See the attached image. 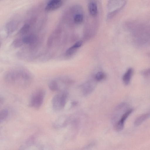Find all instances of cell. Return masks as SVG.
Listing matches in <instances>:
<instances>
[{"label": "cell", "instance_id": "6da1fadb", "mask_svg": "<svg viewBox=\"0 0 150 150\" xmlns=\"http://www.w3.org/2000/svg\"><path fill=\"white\" fill-rule=\"evenodd\" d=\"M34 78L33 74L24 68H17L9 70L4 74V79L7 84L21 88L29 86Z\"/></svg>", "mask_w": 150, "mask_h": 150}, {"label": "cell", "instance_id": "7a4b0ae2", "mask_svg": "<svg viewBox=\"0 0 150 150\" xmlns=\"http://www.w3.org/2000/svg\"><path fill=\"white\" fill-rule=\"evenodd\" d=\"M74 83V81L71 77L62 76L51 79L48 83V86L51 91L60 92L66 91Z\"/></svg>", "mask_w": 150, "mask_h": 150}, {"label": "cell", "instance_id": "3957f363", "mask_svg": "<svg viewBox=\"0 0 150 150\" xmlns=\"http://www.w3.org/2000/svg\"><path fill=\"white\" fill-rule=\"evenodd\" d=\"M69 93L66 91L59 92L53 97L52 104L53 109L55 111H60L64 108L67 103Z\"/></svg>", "mask_w": 150, "mask_h": 150}, {"label": "cell", "instance_id": "277c9868", "mask_svg": "<svg viewBox=\"0 0 150 150\" xmlns=\"http://www.w3.org/2000/svg\"><path fill=\"white\" fill-rule=\"evenodd\" d=\"M46 95V91L42 88L35 91L32 94L29 102L30 107L35 109L39 108L42 106Z\"/></svg>", "mask_w": 150, "mask_h": 150}, {"label": "cell", "instance_id": "5b68a950", "mask_svg": "<svg viewBox=\"0 0 150 150\" xmlns=\"http://www.w3.org/2000/svg\"><path fill=\"white\" fill-rule=\"evenodd\" d=\"M95 86V83L92 80H88L79 87L80 94L83 96H87L92 92Z\"/></svg>", "mask_w": 150, "mask_h": 150}, {"label": "cell", "instance_id": "8992f818", "mask_svg": "<svg viewBox=\"0 0 150 150\" xmlns=\"http://www.w3.org/2000/svg\"><path fill=\"white\" fill-rule=\"evenodd\" d=\"M133 111V109H130L126 111L123 115L120 120L117 123L115 126V129L117 131H120L123 129L125 121Z\"/></svg>", "mask_w": 150, "mask_h": 150}, {"label": "cell", "instance_id": "52a82bcc", "mask_svg": "<svg viewBox=\"0 0 150 150\" xmlns=\"http://www.w3.org/2000/svg\"><path fill=\"white\" fill-rule=\"evenodd\" d=\"M63 4L61 0H52L47 3L45 8L47 11H51L57 9L60 7Z\"/></svg>", "mask_w": 150, "mask_h": 150}, {"label": "cell", "instance_id": "ba28073f", "mask_svg": "<svg viewBox=\"0 0 150 150\" xmlns=\"http://www.w3.org/2000/svg\"><path fill=\"white\" fill-rule=\"evenodd\" d=\"M19 22L15 20H12L8 22L6 25V29L7 33L10 34L14 32L17 28Z\"/></svg>", "mask_w": 150, "mask_h": 150}, {"label": "cell", "instance_id": "9c48e42d", "mask_svg": "<svg viewBox=\"0 0 150 150\" xmlns=\"http://www.w3.org/2000/svg\"><path fill=\"white\" fill-rule=\"evenodd\" d=\"M133 72V69L132 68H129L124 74L122 80L123 83L125 85H127L129 83Z\"/></svg>", "mask_w": 150, "mask_h": 150}, {"label": "cell", "instance_id": "30bf717a", "mask_svg": "<svg viewBox=\"0 0 150 150\" xmlns=\"http://www.w3.org/2000/svg\"><path fill=\"white\" fill-rule=\"evenodd\" d=\"M89 11L90 14L93 16H96L98 13V10L96 3L94 1L89 3L88 6Z\"/></svg>", "mask_w": 150, "mask_h": 150}, {"label": "cell", "instance_id": "8fae6325", "mask_svg": "<svg viewBox=\"0 0 150 150\" xmlns=\"http://www.w3.org/2000/svg\"><path fill=\"white\" fill-rule=\"evenodd\" d=\"M149 113L145 114L140 115L135 120L134 122V125L136 126L140 125L145 120L149 118Z\"/></svg>", "mask_w": 150, "mask_h": 150}, {"label": "cell", "instance_id": "7c38bea8", "mask_svg": "<svg viewBox=\"0 0 150 150\" xmlns=\"http://www.w3.org/2000/svg\"><path fill=\"white\" fill-rule=\"evenodd\" d=\"M22 39L23 43L30 44L35 42L36 40V38L35 36L30 35L24 37Z\"/></svg>", "mask_w": 150, "mask_h": 150}, {"label": "cell", "instance_id": "4fadbf2b", "mask_svg": "<svg viewBox=\"0 0 150 150\" xmlns=\"http://www.w3.org/2000/svg\"><path fill=\"white\" fill-rule=\"evenodd\" d=\"M105 74L102 71L98 72L96 74L94 79L95 80L97 81H102L105 79L106 77Z\"/></svg>", "mask_w": 150, "mask_h": 150}, {"label": "cell", "instance_id": "5bb4252c", "mask_svg": "<svg viewBox=\"0 0 150 150\" xmlns=\"http://www.w3.org/2000/svg\"><path fill=\"white\" fill-rule=\"evenodd\" d=\"M29 28V25L27 23L25 24L20 29L19 33L21 35L26 34L28 31Z\"/></svg>", "mask_w": 150, "mask_h": 150}, {"label": "cell", "instance_id": "9a60e30c", "mask_svg": "<svg viewBox=\"0 0 150 150\" xmlns=\"http://www.w3.org/2000/svg\"><path fill=\"white\" fill-rule=\"evenodd\" d=\"M23 43L22 39L17 38L15 39L13 42L12 45L15 48H18L21 46Z\"/></svg>", "mask_w": 150, "mask_h": 150}, {"label": "cell", "instance_id": "2e32d148", "mask_svg": "<svg viewBox=\"0 0 150 150\" xmlns=\"http://www.w3.org/2000/svg\"><path fill=\"white\" fill-rule=\"evenodd\" d=\"M83 20V16L80 14L75 15L74 18V22L77 24H79L82 23Z\"/></svg>", "mask_w": 150, "mask_h": 150}, {"label": "cell", "instance_id": "e0dca14e", "mask_svg": "<svg viewBox=\"0 0 150 150\" xmlns=\"http://www.w3.org/2000/svg\"><path fill=\"white\" fill-rule=\"evenodd\" d=\"M78 49L73 45L67 50L66 52V55L68 56L72 55Z\"/></svg>", "mask_w": 150, "mask_h": 150}, {"label": "cell", "instance_id": "ac0fdd59", "mask_svg": "<svg viewBox=\"0 0 150 150\" xmlns=\"http://www.w3.org/2000/svg\"><path fill=\"white\" fill-rule=\"evenodd\" d=\"M8 115V111L6 109L0 111V122L6 118Z\"/></svg>", "mask_w": 150, "mask_h": 150}, {"label": "cell", "instance_id": "d6986e66", "mask_svg": "<svg viewBox=\"0 0 150 150\" xmlns=\"http://www.w3.org/2000/svg\"><path fill=\"white\" fill-rule=\"evenodd\" d=\"M142 74L144 76H148L150 75L149 69L146 70L142 72Z\"/></svg>", "mask_w": 150, "mask_h": 150}, {"label": "cell", "instance_id": "ffe728a7", "mask_svg": "<svg viewBox=\"0 0 150 150\" xmlns=\"http://www.w3.org/2000/svg\"><path fill=\"white\" fill-rule=\"evenodd\" d=\"M78 102L76 101H74L72 102L71 105L72 106L74 107L76 106L78 104Z\"/></svg>", "mask_w": 150, "mask_h": 150}, {"label": "cell", "instance_id": "44dd1931", "mask_svg": "<svg viewBox=\"0 0 150 150\" xmlns=\"http://www.w3.org/2000/svg\"><path fill=\"white\" fill-rule=\"evenodd\" d=\"M4 102V99L3 98L0 96V106H1L3 103Z\"/></svg>", "mask_w": 150, "mask_h": 150}, {"label": "cell", "instance_id": "7402d4cb", "mask_svg": "<svg viewBox=\"0 0 150 150\" xmlns=\"http://www.w3.org/2000/svg\"><path fill=\"white\" fill-rule=\"evenodd\" d=\"M1 41H0V48L1 46Z\"/></svg>", "mask_w": 150, "mask_h": 150}]
</instances>
